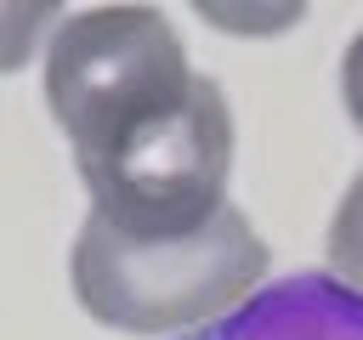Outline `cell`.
Wrapping results in <instances>:
<instances>
[{"label": "cell", "mask_w": 363, "mask_h": 340, "mask_svg": "<svg viewBox=\"0 0 363 340\" xmlns=\"http://www.w3.org/2000/svg\"><path fill=\"white\" fill-rule=\"evenodd\" d=\"M272 249L238 204L182 238H125L85 215L68 249V283L85 317L119 334H193L267 283Z\"/></svg>", "instance_id": "obj_1"}, {"label": "cell", "mask_w": 363, "mask_h": 340, "mask_svg": "<svg viewBox=\"0 0 363 340\" xmlns=\"http://www.w3.org/2000/svg\"><path fill=\"white\" fill-rule=\"evenodd\" d=\"M91 215L125 238H182L227 210L233 176V108L227 91L199 74L193 91L142 125L119 130L96 153L74 159Z\"/></svg>", "instance_id": "obj_2"}, {"label": "cell", "mask_w": 363, "mask_h": 340, "mask_svg": "<svg viewBox=\"0 0 363 340\" xmlns=\"http://www.w3.org/2000/svg\"><path fill=\"white\" fill-rule=\"evenodd\" d=\"M182 34L153 6H91L57 23L45 45V108L74 159L96 153L147 113L193 91Z\"/></svg>", "instance_id": "obj_3"}, {"label": "cell", "mask_w": 363, "mask_h": 340, "mask_svg": "<svg viewBox=\"0 0 363 340\" xmlns=\"http://www.w3.org/2000/svg\"><path fill=\"white\" fill-rule=\"evenodd\" d=\"M182 340H363V295L329 272H289Z\"/></svg>", "instance_id": "obj_4"}, {"label": "cell", "mask_w": 363, "mask_h": 340, "mask_svg": "<svg viewBox=\"0 0 363 340\" xmlns=\"http://www.w3.org/2000/svg\"><path fill=\"white\" fill-rule=\"evenodd\" d=\"M323 255H329V278H340L346 289L363 295V170L352 176V187L340 193V204L329 215Z\"/></svg>", "instance_id": "obj_5"}, {"label": "cell", "mask_w": 363, "mask_h": 340, "mask_svg": "<svg viewBox=\"0 0 363 340\" xmlns=\"http://www.w3.org/2000/svg\"><path fill=\"white\" fill-rule=\"evenodd\" d=\"M45 17H57V6H0V74H11L34 51V34Z\"/></svg>", "instance_id": "obj_6"}, {"label": "cell", "mask_w": 363, "mask_h": 340, "mask_svg": "<svg viewBox=\"0 0 363 340\" xmlns=\"http://www.w3.org/2000/svg\"><path fill=\"white\" fill-rule=\"evenodd\" d=\"M340 102H346V119L363 130V28L340 51Z\"/></svg>", "instance_id": "obj_7"}]
</instances>
